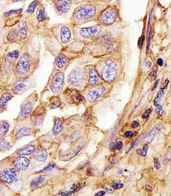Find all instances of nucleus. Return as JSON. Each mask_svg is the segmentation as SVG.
Segmentation results:
<instances>
[{"label":"nucleus","instance_id":"1","mask_svg":"<svg viewBox=\"0 0 171 196\" xmlns=\"http://www.w3.org/2000/svg\"><path fill=\"white\" fill-rule=\"evenodd\" d=\"M104 4L83 3L75 8L71 17V23L74 25H80L88 22H96L100 12L106 6Z\"/></svg>","mask_w":171,"mask_h":196},{"label":"nucleus","instance_id":"2","mask_svg":"<svg viewBox=\"0 0 171 196\" xmlns=\"http://www.w3.org/2000/svg\"><path fill=\"white\" fill-rule=\"evenodd\" d=\"M121 21L120 8L117 4H113L106 5L98 15L96 22L104 27L109 28Z\"/></svg>","mask_w":171,"mask_h":196},{"label":"nucleus","instance_id":"3","mask_svg":"<svg viewBox=\"0 0 171 196\" xmlns=\"http://www.w3.org/2000/svg\"><path fill=\"white\" fill-rule=\"evenodd\" d=\"M118 72L116 62L111 59L104 61V66L100 72L101 76L106 81H112L117 76Z\"/></svg>","mask_w":171,"mask_h":196},{"label":"nucleus","instance_id":"4","mask_svg":"<svg viewBox=\"0 0 171 196\" xmlns=\"http://www.w3.org/2000/svg\"><path fill=\"white\" fill-rule=\"evenodd\" d=\"M104 28L105 27L97 24L90 27L77 28H76V31L81 38L83 39H91L100 36Z\"/></svg>","mask_w":171,"mask_h":196},{"label":"nucleus","instance_id":"5","mask_svg":"<svg viewBox=\"0 0 171 196\" xmlns=\"http://www.w3.org/2000/svg\"><path fill=\"white\" fill-rule=\"evenodd\" d=\"M85 80V72L82 68H75L71 71L68 76V82L75 88H80Z\"/></svg>","mask_w":171,"mask_h":196},{"label":"nucleus","instance_id":"6","mask_svg":"<svg viewBox=\"0 0 171 196\" xmlns=\"http://www.w3.org/2000/svg\"><path fill=\"white\" fill-rule=\"evenodd\" d=\"M31 57L28 54L25 53L23 54L17 65L16 74L17 75H25L30 72L31 67Z\"/></svg>","mask_w":171,"mask_h":196},{"label":"nucleus","instance_id":"7","mask_svg":"<svg viewBox=\"0 0 171 196\" xmlns=\"http://www.w3.org/2000/svg\"><path fill=\"white\" fill-rule=\"evenodd\" d=\"M64 86V74L62 72H58L52 79L51 88L54 93H57L63 90Z\"/></svg>","mask_w":171,"mask_h":196},{"label":"nucleus","instance_id":"8","mask_svg":"<svg viewBox=\"0 0 171 196\" xmlns=\"http://www.w3.org/2000/svg\"><path fill=\"white\" fill-rule=\"evenodd\" d=\"M18 175L17 172L13 168H8L2 170L0 172V180L7 184H13L17 180Z\"/></svg>","mask_w":171,"mask_h":196},{"label":"nucleus","instance_id":"9","mask_svg":"<svg viewBox=\"0 0 171 196\" xmlns=\"http://www.w3.org/2000/svg\"><path fill=\"white\" fill-rule=\"evenodd\" d=\"M72 4V0H55L54 2L55 9L58 15L68 13L71 10Z\"/></svg>","mask_w":171,"mask_h":196},{"label":"nucleus","instance_id":"10","mask_svg":"<svg viewBox=\"0 0 171 196\" xmlns=\"http://www.w3.org/2000/svg\"><path fill=\"white\" fill-rule=\"evenodd\" d=\"M68 101L72 104H79L81 103L84 102V98L82 94L75 90H68L64 92Z\"/></svg>","mask_w":171,"mask_h":196},{"label":"nucleus","instance_id":"11","mask_svg":"<svg viewBox=\"0 0 171 196\" xmlns=\"http://www.w3.org/2000/svg\"><path fill=\"white\" fill-rule=\"evenodd\" d=\"M104 92H105V88L104 86L92 88L87 92V99L91 102L97 101L104 94Z\"/></svg>","mask_w":171,"mask_h":196},{"label":"nucleus","instance_id":"12","mask_svg":"<svg viewBox=\"0 0 171 196\" xmlns=\"http://www.w3.org/2000/svg\"><path fill=\"white\" fill-rule=\"evenodd\" d=\"M33 109V103L30 100H25L22 105L21 110H20L18 120H24L30 116Z\"/></svg>","mask_w":171,"mask_h":196},{"label":"nucleus","instance_id":"13","mask_svg":"<svg viewBox=\"0 0 171 196\" xmlns=\"http://www.w3.org/2000/svg\"><path fill=\"white\" fill-rule=\"evenodd\" d=\"M28 80L26 78H23L17 80L13 88V93L16 94H21L28 89Z\"/></svg>","mask_w":171,"mask_h":196},{"label":"nucleus","instance_id":"14","mask_svg":"<svg viewBox=\"0 0 171 196\" xmlns=\"http://www.w3.org/2000/svg\"><path fill=\"white\" fill-rule=\"evenodd\" d=\"M29 165H30V160L27 158L23 157L22 155L15 158L13 160V165L17 169L19 170V171H25V170H26L28 168Z\"/></svg>","mask_w":171,"mask_h":196},{"label":"nucleus","instance_id":"15","mask_svg":"<svg viewBox=\"0 0 171 196\" xmlns=\"http://www.w3.org/2000/svg\"><path fill=\"white\" fill-rule=\"evenodd\" d=\"M59 35L62 44H66L71 38V31L67 25H62L59 27Z\"/></svg>","mask_w":171,"mask_h":196},{"label":"nucleus","instance_id":"16","mask_svg":"<svg viewBox=\"0 0 171 196\" xmlns=\"http://www.w3.org/2000/svg\"><path fill=\"white\" fill-rule=\"evenodd\" d=\"M43 109H42V110H38V108H37V110L35 112L31 119L32 125L34 126H37L43 123V120L44 119L45 116L44 112H43Z\"/></svg>","mask_w":171,"mask_h":196},{"label":"nucleus","instance_id":"17","mask_svg":"<svg viewBox=\"0 0 171 196\" xmlns=\"http://www.w3.org/2000/svg\"><path fill=\"white\" fill-rule=\"evenodd\" d=\"M88 84L95 85L100 81V75L95 68H90L88 73Z\"/></svg>","mask_w":171,"mask_h":196},{"label":"nucleus","instance_id":"18","mask_svg":"<svg viewBox=\"0 0 171 196\" xmlns=\"http://www.w3.org/2000/svg\"><path fill=\"white\" fill-rule=\"evenodd\" d=\"M35 151V145L30 144V145H26L23 147L22 148H20L18 151H17V154L19 155H31Z\"/></svg>","mask_w":171,"mask_h":196},{"label":"nucleus","instance_id":"19","mask_svg":"<svg viewBox=\"0 0 171 196\" xmlns=\"http://www.w3.org/2000/svg\"><path fill=\"white\" fill-rule=\"evenodd\" d=\"M17 35L19 36L20 39H25L27 36V30H26V22L23 21L20 22L17 26V31L15 32Z\"/></svg>","mask_w":171,"mask_h":196},{"label":"nucleus","instance_id":"20","mask_svg":"<svg viewBox=\"0 0 171 196\" xmlns=\"http://www.w3.org/2000/svg\"><path fill=\"white\" fill-rule=\"evenodd\" d=\"M33 129L30 127H22L21 129H19L18 131L16 132L15 134V139L16 140H19L21 139L22 138L26 136H30V135L33 134Z\"/></svg>","mask_w":171,"mask_h":196},{"label":"nucleus","instance_id":"21","mask_svg":"<svg viewBox=\"0 0 171 196\" xmlns=\"http://www.w3.org/2000/svg\"><path fill=\"white\" fill-rule=\"evenodd\" d=\"M67 62H68L67 57L63 54H59L55 59V65L59 69H62L63 68H64L66 65L67 64Z\"/></svg>","mask_w":171,"mask_h":196},{"label":"nucleus","instance_id":"22","mask_svg":"<svg viewBox=\"0 0 171 196\" xmlns=\"http://www.w3.org/2000/svg\"><path fill=\"white\" fill-rule=\"evenodd\" d=\"M34 158L37 160L43 162L47 158V153L43 149H38L34 151Z\"/></svg>","mask_w":171,"mask_h":196},{"label":"nucleus","instance_id":"23","mask_svg":"<svg viewBox=\"0 0 171 196\" xmlns=\"http://www.w3.org/2000/svg\"><path fill=\"white\" fill-rule=\"evenodd\" d=\"M13 95L10 93H4L2 94L0 99V109H4L6 106L8 102L12 99Z\"/></svg>","mask_w":171,"mask_h":196},{"label":"nucleus","instance_id":"24","mask_svg":"<svg viewBox=\"0 0 171 196\" xmlns=\"http://www.w3.org/2000/svg\"><path fill=\"white\" fill-rule=\"evenodd\" d=\"M62 129V121L59 119H57L55 120L54 127L53 128V134L55 136H57L60 134Z\"/></svg>","mask_w":171,"mask_h":196},{"label":"nucleus","instance_id":"25","mask_svg":"<svg viewBox=\"0 0 171 196\" xmlns=\"http://www.w3.org/2000/svg\"><path fill=\"white\" fill-rule=\"evenodd\" d=\"M9 123L6 120H2L0 122V137H3L6 135L9 130Z\"/></svg>","mask_w":171,"mask_h":196},{"label":"nucleus","instance_id":"26","mask_svg":"<svg viewBox=\"0 0 171 196\" xmlns=\"http://www.w3.org/2000/svg\"><path fill=\"white\" fill-rule=\"evenodd\" d=\"M37 19H38V21L39 22H45L46 19H47V16H46V12H45V8L43 6H39L38 8V9H37Z\"/></svg>","mask_w":171,"mask_h":196},{"label":"nucleus","instance_id":"27","mask_svg":"<svg viewBox=\"0 0 171 196\" xmlns=\"http://www.w3.org/2000/svg\"><path fill=\"white\" fill-rule=\"evenodd\" d=\"M61 104H62V102H61L59 97H52L50 100H49V108L51 109H56L61 106Z\"/></svg>","mask_w":171,"mask_h":196},{"label":"nucleus","instance_id":"28","mask_svg":"<svg viewBox=\"0 0 171 196\" xmlns=\"http://www.w3.org/2000/svg\"><path fill=\"white\" fill-rule=\"evenodd\" d=\"M44 181H45L44 177H42V176L37 177L36 178H35L34 180H32L31 183V188H36V187L41 185Z\"/></svg>","mask_w":171,"mask_h":196},{"label":"nucleus","instance_id":"29","mask_svg":"<svg viewBox=\"0 0 171 196\" xmlns=\"http://www.w3.org/2000/svg\"><path fill=\"white\" fill-rule=\"evenodd\" d=\"M11 147V145L9 143H8L6 140L4 138L0 137V151H6L9 149Z\"/></svg>","mask_w":171,"mask_h":196},{"label":"nucleus","instance_id":"30","mask_svg":"<svg viewBox=\"0 0 171 196\" xmlns=\"http://www.w3.org/2000/svg\"><path fill=\"white\" fill-rule=\"evenodd\" d=\"M39 4V0H34L33 2H31V4L29 5V6L27 9V13L29 14H33L34 13L36 7Z\"/></svg>","mask_w":171,"mask_h":196},{"label":"nucleus","instance_id":"31","mask_svg":"<svg viewBox=\"0 0 171 196\" xmlns=\"http://www.w3.org/2000/svg\"><path fill=\"white\" fill-rule=\"evenodd\" d=\"M112 0H81L80 2L83 3H97V4H109Z\"/></svg>","mask_w":171,"mask_h":196},{"label":"nucleus","instance_id":"32","mask_svg":"<svg viewBox=\"0 0 171 196\" xmlns=\"http://www.w3.org/2000/svg\"><path fill=\"white\" fill-rule=\"evenodd\" d=\"M148 149H149V145L146 144V145H144V147L141 149H138L136 151V153H137V155H140V156H146L148 152Z\"/></svg>","mask_w":171,"mask_h":196},{"label":"nucleus","instance_id":"33","mask_svg":"<svg viewBox=\"0 0 171 196\" xmlns=\"http://www.w3.org/2000/svg\"><path fill=\"white\" fill-rule=\"evenodd\" d=\"M23 11L22 8H20V9H17V10H12L8 11L7 13H5V16H10L12 15H17V14H19L21 13Z\"/></svg>","mask_w":171,"mask_h":196},{"label":"nucleus","instance_id":"34","mask_svg":"<svg viewBox=\"0 0 171 196\" xmlns=\"http://www.w3.org/2000/svg\"><path fill=\"white\" fill-rule=\"evenodd\" d=\"M19 53L18 50H14L13 52H11V53H8V57L13 59H17L19 57Z\"/></svg>","mask_w":171,"mask_h":196},{"label":"nucleus","instance_id":"35","mask_svg":"<svg viewBox=\"0 0 171 196\" xmlns=\"http://www.w3.org/2000/svg\"><path fill=\"white\" fill-rule=\"evenodd\" d=\"M156 129H153V130H151L150 131L149 134H148V135H147V136L146 137V140H147L148 141L149 140V139H150V140H152L153 138V137L155 136V134H156Z\"/></svg>","mask_w":171,"mask_h":196},{"label":"nucleus","instance_id":"36","mask_svg":"<svg viewBox=\"0 0 171 196\" xmlns=\"http://www.w3.org/2000/svg\"><path fill=\"white\" fill-rule=\"evenodd\" d=\"M157 68H154L151 72H150V73L149 75V78L150 80H153L154 79H155L156 76H157Z\"/></svg>","mask_w":171,"mask_h":196},{"label":"nucleus","instance_id":"37","mask_svg":"<svg viewBox=\"0 0 171 196\" xmlns=\"http://www.w3.org/2000/svg\"><path fill=\"white\" fill-rule=\"evenodd\" d=\"M55 164H49V165L46 167V168L43 169L42 171L41 172H48V171H52L54 168H55Z\"/></svg>","mask_w":171,"mask_h":196},{"label":"nucleus","instance_id":"38","mask_svg":"<svg viewBox=\"0 0 171 196\" xmlns=\"http://www.w3.org/2000/svg\"><path fill=\"white\" fill-rule=\"evenodd\" d=\"M124 187V184L122 183H120V182H116V183H114L112 184V188L113 189H121Z\"/></svg>","mask_w":171,"mask_h":196},{"label":"nucleus","instance_id":"39","mask_svg":"<svg viewBox=\"0 0 171 196\" xmlns=\"http://www.w3.org/2000/svg\"><path fill=\"white\" fill-rule=\"evenodd\" d=\"M151 112H152V109H151V108L146 109V112H145L143 114V115H142V118H143V119H147V118L149 116L150 114L151 113Z\"/></svg>","mask_w":171,"mask_h":196},{"label":"nucleus","instance_id":"40","mask_svg":"<svg viewBox=\"0 0 171 196\" xmlns=\"http://www.w3.org/2000/svg\"><path fill=\"white\" fill-rule=\"evenodd\" d=\"M144 37L142 35L140 37V39H139V40H138V47L141 48V46H142V45L144 44Z\"/></svg>","mask_w":171,"mask_h":196},{"label":"nucleus","instance_id":"41","mask_svg":"<svg viewBox=\"0 0 171 196\" xmlns=\"http://www.w3.org/2000/svg\"><path fill=\"white\" fill-rule=\"evenodd\" d=\"M123 147V143L121 142V141H119V142L117 143V144H116L115 145V148L117 149V150H120V149H121V148H122Z\"/></svg>","mask_w":171,"mask_h":196},{"label":"nucleus","instance_id":"42","mask_svg":"<svg viewBox=\"0 0 171 196\" xmlns=\"http://www.w3.org/2000/svg\"><path fill=\"white\" fill-rule=\"evenodd\" d=\"M154 165H155V167L157 169L160 168V163H159V160L157 159V158H155L154 160Z\"/></svg>","mask_w":171,"mask_h":196},{"label":"nucleus","instance_id":"43","mask_svg":"<svg viewBox=\"0 0 171 196\" xmlns=\"http://www.w3.org/2000/svg\"><path fill=\"white\" fill-rule=\"evenodd\" d=\"M132 135H133L132 131H128L125 132V134H124V136H125L126 138H131L132 136Z\"/></svg>","mask_w":171,"mask_h":196},{"label":"nucleus","instance_id":"44","mask_svg":"<svg viewBox=\"0 0 171 196\" xmlns=\"http://www.w3.org/2000/svg\"><path fill=\"white\" fill-rule=\"evenodd\" d=\"M157 64L159 65V66H162L164 65V61L161 58H159L157 61Z\"/></svg>","mask_w":171,"mask_h":196},{"label":"nucleus","instance_id":"45","mask_svg":"<svg viewBox=\"0 0 171 196\" xmlns=\"http://www.w3.org/2000/svg\"><path fill=\"white\" fill-rule=\"evenodd\" d=\"M140 126V123H139L137 121H133L132 123V127H138Z\"/></svg>","mask_w":171,"mask_h":196},{"label":"nucleus","instance_id":"46","mask_svg":"<svg viewBox=\"0 0 171 196\" xmlns=\"http://www.w3.org/2000/svg\"><path fill=\"white\" fill-rule=\"evenodd\" d=\"M106 194V191H100L97 193L96 194H95V196H99V195H104Z\"/></svg>","mask_w":171,"mask_h":196},{"label":"nucleus","instance_id":"47","mask_svg":"<svg viewBox=\"0 0 171 196\" xmlns=\"http://www.w3.org/2000/svg\"><path fill=\"white\" fill-rule=\"evenodd\" d=\"M146 67H147L148 68H150L152 66V63L150 62V61H147V62L146 63Z\"/></svg>","mask_w":171,"mask_h":196},{"label":"nucleus","instance_id":"48","mask_svg":"<svg viewBox=\"0 0 171 196\" xmlns=\"http://www.w3.org/2000/svg\"><path fill=\"white\" fill-rule=\"evenodd\" d=\"M159 81V80H157V81L155 82V85H154V87H153V89H155V88H156V87H157V85H158Z\"/></svg>","mask_w":171,"mask_h":196},{"label":"nucleus","instance_id":"49","mask_svg":"<svg viewBox=\"0 0 171 196\" xmlns=\"http://www.w3.org/2000/svg\"><path fill=\"white\" fill-rule=\"evenodd\" d=\"M113 146H114V143H111V144H110V149H113Z\"/></svg>","mask_w":171,"mask_h":196},{"label":"nucleus","instance_id":"50","mask_svg":"<svg viewBox=\"0 0 171 196\" xmlns=\"http://www.w3.org/2000/svg\"><path fill=\"white\" fill-rule=\"evenodd\" d=\"M22 0H13V2H21Z\"/></svg>","mask_w":171,"mask_h":196},{"label":"nucleus","instance_id":"51","mask_svg":"<svg viewBox=\"0 0 171 196\" xmlns=\"http://www.w3.org/2000/svg\"></svg>","mask_w":171,"mask_h":196}]
</instances>
